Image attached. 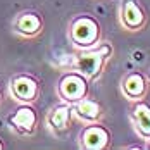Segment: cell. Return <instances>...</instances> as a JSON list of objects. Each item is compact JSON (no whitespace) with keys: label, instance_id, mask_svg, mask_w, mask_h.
Listing matches in <instances>:
<instances>
[{"label":"cell","instance_id":"6da1fadb","mask_svg":"<svg viewBox=\"0 0 150 150\" xmlns=\"http://www.w3.org/2000/svg\"><path fill=\"white\" fill-rule=\"evenodd\" d=\"M110 55H112L110 43H98L91 48L79 50V54L73 62V69L81 73L88 81H93L102 74L105 62Z\"/></svg>","mask_w":150,"mask_h":150},{"label":"cell","instance_id":"7a4b0ae2","mask_svg":"<svg viewBox=\"0 0 150 150\" xmlns=\"http://www.w3.org/2000/svg\"><path fill=\"white\" fill-rule=\"evenodd\" d=\"M102 28L91 16H78L69 24V40L78 50H85L100 43Z\"/></svg>","mask_w":150,"mask_h":150},{"label":"cell","instance_id":"3957f363","mask_svg":"<svg viewBox=\"0 0 150 150\" xmlns=\"http://www.w3.org/2000/svg\"><path fill=\"white\" fill-rule=\"evenodd\" d=\"M88 91H90V81L76 69L64 73L57 81V95L66 104H76L78 100L85 98Z\"/></svg>","mask_w":150,"mask_h":150},{"label":"cell","instance_id":"277c9868","mask_svg":"<svg viewBox=\"0 0 150 150\" xmlns=\"http://www.w3.org/2000/svg\"><path fill=\"white\" fill-rule=\"evenodd\" d=\"M9 91L16 102L19 104H33L40 95V81L31 74H16L9 83Z\"/></svg>","mask_w":150,"mask_h":150},{"label":"cell","instance_id":"5b68a950","mask_svg":"<svg viewBox=\"0 0 150 150\" xmlns=\"http://www.w3.org/2000/svg\"><path fill=\"white\" fill-rule=\"evenodd\" d=\"M7 122L21 136H30L36 131L38 126V117L31 104H21L11 116H7Z\"/></svg>","mask_w":150,"mask_h":150},{"label":"cell","instance_id":"8992f818","mask_svg":"<svg viewBox=\"0 0 150 150\" xmlns=\"http://www.w3.org/2000/svg\"><path fill=\"white\" fill-rule=\"evenodd\" d=\"M110 145V133L100 122L86 124L79 133V147L85 150H104Z\"/></svg>","mask_w":150,"mask_h":150},{"label":"cell","instance_id":"52a82bcc","mask_svg":"<svg viewBox=\"0 0 150 150\" xmlns=\"http://www.w3.org/2000/svg\"><path fill=\"white\" fill-rule=\"evenodd\" d=\"M119 21L124 30L138 31L147 24V14L138 0H122L119 11Z\"/></svg>","mask_w":150,"mask_h":150},{"label":"cell","instance_id":"ba28073f","mask_svg":"<svg viewBox=\"0 0 150 150\" xmlns=\"http://www.w3.org/2000/svg\"><path fill=\"white\" fill-rule=\"evenodd\" d=\"M12 31L23 38H35L43 31V19L35 11L21 12L12 21Z\"/></svg>","mask_w":150,"mask_h":150},{"label":"cell","instance_id":"9c48e42d","mask_svg":"<svg viewBox=\"0 0 150 150\" xmlns=\"http://www.w3.org/2000/svg\"><path fill=\"white\" fill-rule=\"evenodd\" d=\"M149 78L147 74L140 73V71H131L122 78V83H121V91L122 95L131 100V102H136V100H143L147 91H149Z\"/></svg>","mask_w":150,"mask_h":150},{"label":"cell","instance_id":"30bf717a","mask_svg":"<svg viewBox=\"0 0 150 150\" xmlns=\"http://www.w3.org/2000/svg\"><path fill=\"white\" fill-rule=\"evenodd\" d=\"M73 116H74V114H73V105L71 104L62 102V104L55 105V107L48 112V116H47L48 129H50L55 136L64 135V133L69 129V126H71Z\"/></svg>","mask_w":150,"mask_h":150},{"label":"cell","instance_id":"8fae6325","mask_svg":"<svg viewBox=\"0 0 150 150\" xmlns=\"http://www.w3.org/2000/svg\"><path fill=\"white\" fill-rule=\"evenodd\" d=\"M73 114L85 124L91 122H100L104 117V109L95 98H90L88 95L81 100L73 104Z\"/></svg>","mask_w":150,"mask_h":150},{"label":"cell","instance_id":"7c38bea8","mask_svg":"<svg viewBox=\"0 0 150 150\" xmlns=\"http://www.w3.org/2000/svg\"><path fill=\"white\" fill-rule=\"evenodd\" d=\"M131 121L140 138H150V105L143 100H136L131 110Z\"/></svg>","mask_w":150,"mask_h":150},{"label":"cell","instance_id":"4fadbf2b","mask_svg":"<svg viewBox=\"0 0 150 150\" xmlns=\"http://www.w3.org/2000/svg\"><path fill=\"white\" fill-rule=\"evenodd\" d=\"M5 149V145H4V142H2V138H0V150H4Z\"/></svg>","mask_w":150,"mask_h":150},{"label":"cell","instance_id":"5bb4252c","mask_svg":"<svg viewBox=\"0 0 150 150\" xmlns=\"http://www.w3.org/2000/svg\"><path fill=\"white\" fill-rule=\"evenodd\" d=\"M0 102H2V90H0Z\"/></svg>","mask_w":150,"mask_h":150},{"label":"cell","instance_id":"9a60e30c","mask_svg":"<svg viewBox=\"0 0 150 150\" xmlns=\"http://www.w3.org/2000/svg\"><path fill=\"white\" fill-rule=\"evenodd\" d=\"M147 147H149V149H150V138H149V145H147Z\"/></svg>","mask_w":150,"mask_h":150},{"label":"cell","instance_id":"2e32d148","mask_svg":"<svg viewBox=\"0 0 150 150\" xmlns=\"http://www.w3.org/2000/svg\"><path fill=\"white\" fill-rule=\"evenodd\" d=\"M147 78H149V81H150V73H149V76H147Z\"/></svg>","mask_w":150,"mask_h":150}]
</instances>
